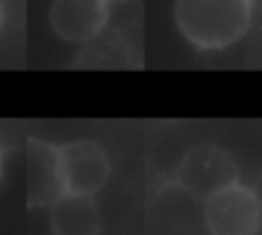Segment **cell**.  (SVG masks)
I'll return each mask as SVG.
<instances>
[{
    "instance_id": "obj_7",
    "label": "cell",
    "mask_w": 262,
    "mask_h": 235,
    "mask_svg": "<svg viewBox=\"0 0 262 235\" xmlns=\"http://www.w3.org/2000/svg\"><path fill=\"white\" fill-rule=\"evenodd\" d=\"M101 214L92 196L62 194L51 203V228L55 235H95Z\"/></svg>"
},
{
    "instance_id": "obj_10",
    "label": "cell",
    "mask_w": 262,
    "mask_h": 235,
    "mask_svg": "<svg viewBox=\"0 0 262 235\" xmlns=\"http://www.w3.org/2000/svg\"><path fill=\"white\" fill-rule=\"evenodd\" d=\"M106 3L111 5V3H127V0H106Z\"/></svg>"
},
{
    "instance_id": "obj_6",
    "label": "cell",
    "mask_w": 262,
    "mask_h": 235,
    "mask_svg": "<svg viewBox=\"0 0 262 235\" xmlns=\"http://www.w3.org/2000/svg\"><path fill=\"white\" fill-rule=\"evenodd\" d=\"M64 194L60 175L58 145L28 139V203L30 208L51 205Z\"/></svg>"
},
{
    "instance_id": "obj_9",
    "label": "cell",
    "mask_w": 262,
    "mask_h": 235,
    "mask_svg": "<svg viewBox=\"0 0 262 235\" xmlns=\"http://www.w3.org/2000/svg\"><path fill=\"white\" fill-rule=\"evenodd\" d=\"M0 178H3V152H0Z\"/></svg>"
},
{
    "instance_id": "obj_5",
    "label": "cell",
    "mask_w": 262,
    "mask_h": 235,
    "mask_svg": "<svg viewBox=\"0 0 262 235\" xmlns=\"http://www.w3.org/2000/svg\"><path fill=\"white\" fill-rule=\"evenodd\" d=\"M108 12L106 0H53L49 21L62 42L83 44L104 30Z\"/></svg>"
},
{
    "instance_id": "obj_3",
    "label": "cell",
    "mask_w": 262,
    "mask_h": 235,
    "mask_svg": "<svg viewBox=\"0 0 262 235\" xmlns=\"http://www.w3.org/2000/svg\"><path fill=\"white\" fill-rule=\"evenodd\" d=\"M205 226L214 235H258L262 226L258 194L239 182L212 194L205 199Z\"/></svg>"
},
{
    "instance_id": "obj_2",
    "label": "cell",
    "mask_w": 262,
    "mask_h": 235,
    "mask_svg": "<svg viewBox=\"0 0 262 235\" xmlns=\"http://www.w3.org/2000/svg\"><path fill=\"white\" fill-rule=\"evenodd\" d=\"M239 180L235 159L219 145H195L177 164L175 182L193 199H209L212 194Z\"/></svg>"
},
{
    "instance_id": "obj_4",
    "label": "cell",
    "mask_w": 262,
    "mask_h": 235,
    "mask_svg": "<svg viewBox=\"0 0 262 235\" xmlns=\"http://www.w3.org/2000/svg\"><path fill=\"white\" fill-rule=\"evenodd\" d=\"M60 175L64 194L95 196L104 189L111 175V162L106 150L95 141H72L58 148Z\"/></svg>"
},
{
    "instance_id": "obj_8",
    "label": "cell",
    "mask_w": 262,
    "mask_h": 235,
    "mask_svg": "<svg viewBox=\"0 0 262 235\" xmlns=\"http://www.w3.org/2000/svg\"><path fill=\"white\" fill-rule=\"evenodd\" d=\"M3 21H5V3L0 0V26H3Z\"/></svg>"
},
{
    "instance_id": "obj_1",
    "label": "cell",
    "mask_w": 262,
    "mask_h": 235,
    "mask_svg": "<svg viewBox=\"0 0 262 235\" xmlns=\"http://www.w3.org/2000/svg\"><path fill=\"white\" fill-rule=\"evenodd\" d=\"M175 23L195 49L216 51L239 42L253 21V0H175Z\"/></svg>"
}]
</instances>
